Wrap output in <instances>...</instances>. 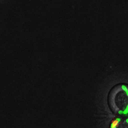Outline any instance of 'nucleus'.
<instances>
[{
  "instance_id": "obj_2",
  "label": "nucleus",
  "mask_w": 128,
  "mask_h": 128,
  "mask_svg": "<svg viewBox=\"0 0 128 128\" xmlns=\"http://www.w3.org/2000/svg\"><path fill=\"white\" fill-rule=\"evenodd\" d=\"M110 128H128V118H118L111 122Z\"/></svg>"
},
{
  "instance_id": "obj_1",
  "label": "nucleus",
  "mask_w": 128,
  "mask_h": 128,
  "mask_svg": "<svg viewBox=\"0 0 128 128\" xmlns=\"http://www.w3.org/2000/svg\"><path fill=\"white\" fill-rule=\"evenodd\" d=\"M108 105L114 114L128 115V85L120 84L113 87L108 95Z\"/></svg>"
}]
</instances>
